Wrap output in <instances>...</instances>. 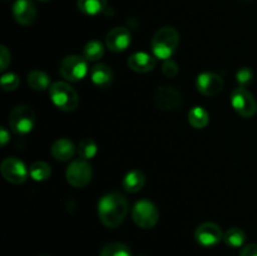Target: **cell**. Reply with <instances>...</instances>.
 <instances>
[{
	"label": "cell",
	"instance_id": "1",
	"mask_svg": "<svg viewBox=\"0 0 257 256\" xmlns=\"http://www.w3.org/2000/svg\"><path fill=\"white\" fill-rule=\"evenodd\" d=\"M128 213V202L123 195L110 192L98 202V217L108 228H115L124 221Z\"/></svg>",
	"mask_w": 257,
	"mask_h": 256
},
{
	"label": "cell",
	"instance_id": "2",
	"mask_svg": "<svg viewBox=\"0 0 257 256\" xmlns=\"http://www.w3.org/2000/svg\"><path fill=\"white\" fill-rule=\"evenodd\" d=\"M180 44V34L173 27H163L158 29L151 40V49L158 59L167 60L173 55Z\"/></svg>",
	"mask_w": 257,
	"mask_h": 256
},
{
	"label": "cell",
	"instance_id": "3",
	"mask_svg": "<svg viewBox=\"0 0 257 256\" xmlns=\"http://www.w3.org/2000/svg\"><path fill=\"white\" fill-rule=\"evenodd\" d=\"M49 95L53 104L64 112H72L79 105L77 90L65 82H54L50 84Z\"/></svg>",
	"mask_w": 257,
	"mask_h": 256
},
{
	"label": "cell",
	"instance_id": "4",
	"mask_svg": "<svg viewBox=\"0 0 257 256\" xmlns=\"http://www.w3.org/2000/svg\"><path fill=\"white\" fill-rule=\"evenodd\" d=\"M35 124V113L32 107L25 104L17 105L9 114V127L17 135L32 132Z\"/></svg>",
	"mask_w": 257,
	"mask_h": 256
},
{
	"label": "cell",
	"instance_id": "5",
	"mask_svg": "<svg viewBox=\"0 0 257 256\" xmlns=\"http://www.w3.org/2000/svg\"><path fill=\"white\" fill-rule=\"evenodd\" d=\"M132 218L138 227L152 228L158 222L160 212L153 202L148 200H141L133 206Z\"/></svg>",
	"mask_w": 257,
	"mask_h": 256
},
{
	"label": "cell",
	"instance_id": "6",
	"mask_svg": "<svg viewBox=\"0 0 257 256\" xmlns=\"http://www.w3.org/2000/svg\"><path fill=\"white\" fill-rule=\"evenodd\" d=\"M60 75L70 82H78L88 74V60L80 55H68L60 63Z\"/></svg>",
	"mask_w": 257,
	"mask_h": 256
},
{
	"label": "cell",
	"instance_id": "7",
	"mask_svg": "<svg viewBox=\"0 0 257 256\" xmlns=\"http://www.w3.org/2000/svg\"><path fill=\"white\" fill-rule=\"evenodd\" d=\"M231 104L233 109L243 118H251L257 112V102L252 93L246 88L238 87L231 94Z\"/></svg>",
	"mask_w": 257,
	"mask_h": 256
},
{
	"label": "cell",
	"instance_id": "8",
	"mask_svg": "<svg viewBox=\"0 0 257 256\" xmlns=\"http://www.w3.org/2000/svg\"><path fill=\"white\" fill-rule=\"evenodd\" d=\"M153 102L158 109L175 110L182 105V95L180 90L171 85H162L156 89Z\"/></svg>",
	"mask_w": 257,
	"mask_h": 256
},
{
	"label": "cell",
	"instance_id": "9",
	"mask_svg": "<svg viewBox=\"0 0 257 256\" xmlns=\"http://www.w3.org/2000/svg\"><path fill=\"white\" fill-rule=\"evenodd\" d=\"M92 167H90L89 163L84 160H77L73 161L67 168V172H65V177L69 185H72L73 187H84L92 180Z\"/></svg>",
	"mask_w": 257,
	"mask_h": 256
},
{
	"label": "cell",
	"instance_id": "10",
	"mask_svg": "<svg viewBox=\"0 0 257 256\" xmlns=\"http://www.w3.org/2000/svg\"><path fill=\"white\" fill-rule=\"evenodd\" d=\"M2 175L8 182L13 183V185H20L27 181L29 171H28L27 166L24 165L23 161H20L17 157H8L3 161L2 163Z\"/></svg>",
	"mask_w": 257,
	"mask_h": 256
},
{
	"label": "cell",
	"instance_id": "11",
	"mask_svg": "<svg viewBox=\"0 0 257 256\" xmlns=\"http://www.w3.org/2000/svg\"><path fill=\"white\" fill-rule=\"evenodd\" d=\"M195 238L201 246L212 247L223 240V232L215 222H203L196 228Z\"/></svg>",
	"mask_w": 257,
	"mask_h": 256
},
{
	"label": "cell",
	"instance_id": "12",
	"mask_svg": "<svg viewBox=\"0 0 257 256\" xmlns=\"http://www.w3.org/2000/svg\"><path fill=\"white\" fill-rule=\"evenodd\" d=\"M196 87L201 94L206 97H215L223 89V79L221 75L213 72L201 73L196 80Z\"/></svg>",
	"mask_w": 257,
	"mask_h": 256
},
{
	"label": "cell",
	"instance_id": "13",
	"mask_svg": "<svg viewBox=\"0 0 257 256\" xmlns=\"http://www.w3.org/2000/svg\"><path fill=\"white\" fill-rule=\"evenodd\" d=\"M132 42L131 32L124 27H115L110 32H108L105 37V45L109 50L114 53L123 52L127 49Z\"/></svg>",
	"mask_w": 257,
	"mask_h": 256
},
{
	"label": "cell",
	"instance_id": "14",
	"mask_svg": "<svg viewBox=\"0 0 257 256\" xmlns=\"http://www.w3.org/2000/svg\"><path fill=\"white\" fill-rule=\"evenodd\" d=\"M13 15L20 25H32L37 19V8L32 0H17L13 5Z\"/></svg>",
	"mask_w": 257,
	"mask_h": 256
},
{
	"label": "cell",
	"instance_id": "15",
	"mask_svg": "<svg viewBox=\"0 0 257 256\" xmlns=\"http://www.w3.org/2000/svg\"><path fill=\"white\" fill-rule=\"evenodd\" d=\"M128 67L136 73H148L155 69L157 60L155 55H151L145 52L133 53L127 62Z\"/></svg>",
	"mask_w": 257,
	"mask_h": 256
},
{
	"label": "cell",
	"instance_id": "16",
	"mask_svg": "<svg viewBox=\"0 0 257 256\" xmlns=\"http://www.w3.org/2000/svg\"><path fill=\"white\" fill-rule=\"evenodd\" d=\"M50 152L55 160L65 162V161H69L70 158H73L75 153V146L68 138H59L52 145Z\"/></svg>",
	"mask_w": 257,
	"mask_h": 256
},
{
	"label": "cell",
	"instance_id": "17",
	"mask_svg": "<svg viewBox=\"0 0 257 256\" xmlns=\"http://www.w3.org/2000/svg\"><path fill=\"white\" fill-rule=\"evenodd\" d=\"M90 78H92V82L94 83V85H97L98 88H108L112 84L113 72L109 65L99 63L92 68Z\"/></svg>",
	"mask_w": 257,
	"mask_h": 256
},
{
	"label": "cell",
	"instance_id": "18",
	"mask_svg": "<svg viewBox=\"0 0 257 256\" xmlns=\"http://www.w3.org/2000/svg\"><path fill=\"white\" fill-rule=\"evenodd\" d=\"M146 183V177L143 172L133 170L128 172L123 178V188L130 193H136L143 188Z\"/></svg>",
	"mask_w": 257,
	"mask_h": 256
},
{
	"label": "cell",
	"instance_id": "19",
	"mask_svg": "<svg viewBox=\"0 0 257 256\" xmlns=\"http://www.w3.org/2000/svg\"><path fill=\"white\" fill-rule=\"evenodd\" d=\"M77 5L83 14L94 17L104 12L107 8V0H78Z\"/></svg>",
	"mask_w": 257,
	"mask_h": 256
},
{
	"label": "cell",
	"instance_id": "20",
	"mask_svg": "<svg viewBox=\"0 0 257 256\" xmlns=\"http://www.w3.org/2000/svg\"><path fill=\"white\" fill-rule=\"evenodd\" d=\"M188 122L193 128L197 130H202L210 122V115H208L207 110L202 107H193L188 112Z\"/></svg>",
	"mask_w": 257,
	"mask_h": 256
},
{
	"label": "cell",
	"instance_id": "21",
	"mask_svg": "<svg viewBox=\"0 0 257 256\" xmlns=\"http://www.w3.org/2000/svg\"><path fill=\"white\" fill-rule=\"evenodd\" d=\"M246 241V233L243 230L238 227L228 228L225 233H223V242L228 246V247H241L243 246Z\"/></svg>",
	"mask_w": 257,
	"mask_h": 256
},
{
	"label": "cell",
	"instance_id": "22",
	"mask_svg": "<svg viewBox=\"0 0 257 256\" xmlns=\"http://www.w3.org/2000/svg\"><path fill=\"white\" fill-rule=\"evenodd\" d=\"M28 84L34 90H45L49 88L50 79L47 73L42 70H33L28 74Z\"/></svg>",
	"mask_w": 257,
	"mask_h": 256
},
{
	"label": "cell",
	"instance_id": "23",
	"mask_svg": "<svg viewBox=\"0 0 257 256\" xmlns=\"http://www.w3.org/2000/svg\"><path fill=\"white\" fill-rule=\"evenodd\" d=\"M104 55V47L98 40H90L83 48V57L88 62H97Z\"/></svg>",
	"mask_w": 257,
	"mask_h": 256
},
{
	"label": "cell",
	"instance_id": "24",
	"mask_svg": "<svg viewBox=\"0 0 257 256\" xmlns=\"http://www.w3.org/2000/svg\"><path fill=\"white\" fill-rule=\"evenodd\" d=\"M77 151L80 160H92V158H94L95 155H97V143H95V141L93 140V138H83L79 142V145H78Z\"/></svg>",
	"mask_w": 257,
	"mask_h": 256
},
{
	"label": "cell",
	"instance_id": "25",
	"mask_svg": "<svg viewBox=\"0 0 257 256\" xmlns=\"http://www.w3.org/2000/svg\"><path fill=\"white\" fill-rule=\"evenodd\" d=\"M29 175L34 181H45L52 175V170H50V166L47 162L37 161V162L30 166Z\"/></svg>",
	"mask_w": 257,
	"mask_h": 256
},
{
	"label": "cell",
	"instance_id": "26",
	"mask_svg": "<svg viewBox=\"0 0 257 256\" xmlns=\"http://www.w3.org/2000/svg\"><path fill=\"white\" fill-rule=\"evenodd\" d=\"M99 256H132V251L123 242H110L100 250Z\"/></svg>",
	"mask_w": 257,
	"mask_h": 256
},
{
	"label": "cell",
	"instance_id": "27",
	"mask_svg": "<svg viewBox=\"0 0 257 256\" xmlns=\"http://www.w3.org/2000/svg\"><path fill=\"white\" fill-rule=\"evenodd\" d=\"M236 80H237L240 87L242 88L248 87V85L253 82L252 69L248 67H243L241 68V69H238L237 73H236Z\"/></svg>",
	"mask_w": 257,
	"mask_h": 256
},
{
	"label": "cell",
	"instance_id": "28",
	"mask_svg": "<svg viewBox=\"0 0 257 256\" xmlns=\"http://www.w3.org/2000/svg\"><path fill=\"white\" fill-rule=\"evenodd\" d=\"M20 84V79L17 74L14 73H8L2 77V88L7 92L10 90H15Z\"/></svg>",
	"mask_w": 257,
	"mask_h": 256
},
{
	"label": "cell",
	"instance_id": "29",
	"mask_svg": "<svg viewBox=\"0 0 257 256\" xmlns=\"http://www.w3.org/2000/svg\"><path fill=\"white\" fill-rule=\"evenodd\" d=\"M162 73L167 78H175L178 74V65L175 60L167 59L165 60L162 65Z\"/></svg>",
	"mask_w": 257,
	"mask_h": 256
},
{
	"label": "cell",
	"instance_id": "30",
	"mask_svg": "<svg viewBox=\"0 0 257 256\" xmlns=\"http://www.w3.org/2000/svg\"><path fill=\"white\" fill-rule=\"evenodd\" d=\"M10 63V53L5 45H2L0 48V69L5 70L7 69L8 64Z\"/></svg>",
	"mask_w": 257,
	"mask_h": 256
},
{
	"label": "cell",
	"instance_id": "31",
	"mask_svg": "<svg viewBox=\"0 0 257 256\" xmlns=\"http://www.w3.org/2000/svg\"><path fill=\"white\" fill-rule=\"evenodd\" d=\"M240 256H257V243H248V245L243 246Z\"/></svg>",
	"mask_w": 257,
	"mask_h": 256
},
{
	"label": "cell",
	"instance_id": "32",
	"mask_svg": "<svg viewBox=\"0 0 257 256\" xmlns=\"http://www.w3.org/2000/svg\"><path fill=\"white\" fill-rule=\"evenodd\" d=\"M8 141H9V133L4 127H2V130H0V142H2L3 146H5Z\"/></svg>",
	"mask_w": 257,
	"mask_h": 256
},
{
	"label": "cell",
	"instance_id": "33",
	"mask_svg": "<svg viewBox=\"0 0 257 256\" xmlns=\"http://www.w3.org/2000/svg\"><path fill=\"white\" fill-rule=\"evenodd\" d=\"M38 2H43V3H45V2H49V0H38Z\"/></svg>",
	"mask_w": 257,
	"mask_h": 256
}]
</instances>
